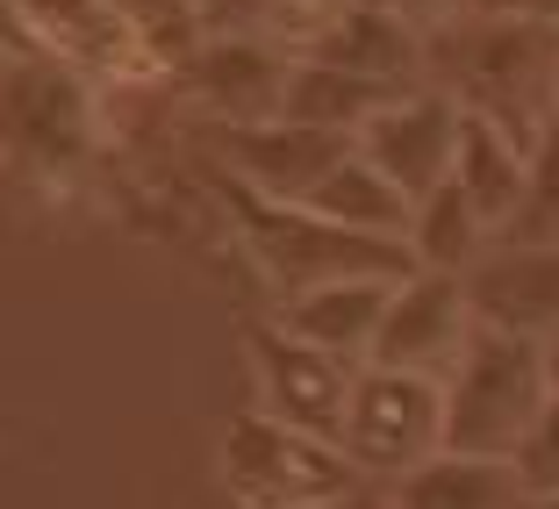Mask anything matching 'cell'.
Segmentation results:
<instances>
[{
    "instance_id": "obj_3",
    "label": "cell",
    "mask_w": 559,
    "mask_h": 509,
    "mask_svg": "<svg viewBox=\"0 0 559 509\" xmlns=\"http://www.w3.org/2000/svg\"><path fill=\"white\" fill-rule=\"evenodd\" d=\"M100 130H108L100 122V86L15 36V50H8V158H15V173L66 194L94 173Z\"/></svg>"
},
{
    "instance_id": "obj_21",
    "label": "cell",
    "mask_w": 559,
    "mask_h": 509,
    "mask_svg": "<svg viewBox=\"0 0 559 509\" xmlns=\"http://www.w3.org/2000/svg\"><path fill=\"white\" fill-rule=\"evenodd\" d=\"M516 474H524V488L538 495H559V394L545 402V416H538V430L524 438V452H516Z\"/></svg>"
},
{
    "instance_id": "obj_7",
    "label": "cell",
    "mask_w": 559,
    "mask_h": 509,
    "mask_svg": "<svg viewBox=\"0 0 559 509\" xmlns=\"http://www.w3.org/2000/svg\"><path fill=\"white\" fill-rule=\"evenodd\" d=\"M345 460L359 466L366 488L395 495L409 474H424L444 452V380L395 374V366H366L352 388V416L337 430Z\"/></svg>"
},
{
    "instance_id": "obj_14",
    "label": "cell",
    "mask_w": 559,
    "mask_h": 509,
    "mask_svg": "<svg viewBox=\"0 0 559 509\" xmlns=\"http://www.w3.org/2000/svg\"><path fill=\"white\" fill-rule=\"evenodd\" d=\"M388 301H395V280H330V287H309V295H295V301H273V316L295 330V338L323 345L330 359L373 366Z\"/></svg>"
},
{
    "instance_id": "obj_2",
    "label": "cell",
    "mask_w": 559,
    "mask_h": 509,
    "mask_svg": "<svg viewBox=\"0 0 559 509\" xmlns=\"http://www.w3.org/2000/svg\"><path fill=\"white\" fill-rule=\"evenodd\" d=\"M209 187L273 301H295L309 287H330V280H409L416 273V251L402 237H366L316 209H295V201H265L245 180H230L223 165H209Z\"/></svg>"
},
{
    "instance_id": "obj_22",
    "label": "cell",
    "mask_w": 559,
    "mask_h": 509,
    "mask_svg": "<svg viewBox=\"0 0 559 509\" xmlns=\"http://www.w3.org/2000/svg\"><path fill=\"white\" fill-rule=\"evenodd\" d=\"M215 0H136V15H144V29H201V15H209Z\"/></svg>"
},
{
    "instance_id": "obj_15",
    "label": "cell",
    "mask_w": 559,
    "mask_h": 509,
    "mask_svg": "<svg viewBox=\"0 0 559 509\" xmlns=\"http://www.w3.org/2000/svg\"><path fill=\"white\" fill-rule=\"evenodd\" d=\"M531 151L516 130L488 116H466V144H460V165H452V187L474 201V215L495 230V245L516 230V215H524V194H531Z\"/></svg>"
},
{
    "instance_id": "obj_18",
    "label": "cell",
    "mask_w": 559,
    "mask_h": 509,
    "mask_svg": "<svg viewBox=\"0 0 559 509\" xmlns=\"http://www.w3.org/2000/svg\"><path fill=\"white\" fill-rule=\"evenodd\" d=\"M301 209H316V215H330V223H345V230H366V237H402L409 245V215H416V201L402 194L388 173H380L366 151H352L337 173H330L323 187H316Z\"/></svg>"
},
{
    "instance_id": "obj_11",
    "label": "cell",
    "mask_w": 559,
    "mask_h": 509,
    "mask_svg": "<svg viewBox=\"0 0 559 509\" xmlns=\"http://www.w3.org/2000/svg\"><path fill=\"white\" fill-rule=\"evenodd\" d=\"M460 144H466V108L444 86H409L402 100H388L373 122L359 130V151L402 187L409 201L438 194L460 165Z\"/></svg>"
},
{
    "instance_id": "obj_1",
    "label": "cell",
    "mask_w": 559,
    "mask_h": 509,
    "mask_svg": "<svg viewBox=\"0 0 559 509\" xmlns=\"http://www.w3.org/2000/svg\"><path fill=\"white\" fill-rule=\"evenodd\" d=\"M424 50H430V86H444L466 116L502 122L524 144H538L559 122V29L552 22L466 8V15L424 29Z\"/></svg>"
},
{
    "instance_id": "obj_13",
    "label": "cell",
    "mask_w": 559,
    "mask_h": 509,
    "mask_svg": "<svg viewBox=\"0 0 559 509\" xmlns=\"http://www.w3.org/2000/svg\"><path fill=\"white\" fill-rule=\"evenodd\" d=\"M466 295H474V316L488 330L552 345L559 338V245H495L466 273Z\"/></svg>"
},
{
    "instance_id": "obj_5",
    "label": "cell",
    "mask_w": 559,
    "mask_h": 509,
    "mask_svg": "<svg viewBox=\"0 0 559 509\" xmlns=\"http://www.w3.org/2000/svg\"><path fill=\"white\" fill-rule=\"evenodd\" d=\"M215 481L230 495V509H323L366 495L359 466L345 460V445L309 438V430L280 424L265 410H245L215 438Z\"/></svg>"
},
{
    "instance_id": "obj_19",
    "label": "cell",
    "mask_w": 559,
    "mask_h": 509,
    "mask_svg": "<svg viewBox=\"0 0 559 509\" xmlns=\"http://www.w3.org/2000/svg\"><path fill=\"white\" fill-rule=\"evenodd\" d=\"M409 251H416V265H430V273H474V265L495 251V230L474 215V201L444 180L438 194L416 201V215H409Z\"/></svg>"
},
{
    "instance_id": "obj_25",
    "label": "cell",
    "mask_w": 559,
    "mask_h": 509,
    "mask_svg": "<svg viewBox=\"0 0 559 509\" xmlns=\"http://www.w3.org/2000/svg\"><path fill=\"white\" fill-rule=\"evenodd\" d=\"M531 509H559V495H545V502H531Z\"/></svg>"
},
{
    "instance_id": "obj_4",
    "label": "cell",
    "mask_w": 559,
    "mask_h": 509,
    "mask_svg": "<svg viewBox=\"0 0 559 509\" xmlns=\"http://www.w3.org/2000/svg\"><path fill=\"white\" fill-rule=\"evenodd\" d=\"M545 402H552L545 345L480 323L474 345H466V359L452 366V380H444V452L516 460L524 438L538 430Z\"/></svg>"
},
{
    "instance_id": "obj_10",
    "label": "cell",
    "mask_w": 559,
    "mask_h": 509,
    "mask_svg": "<svg viewBox=\"0 0 559 509\" xmlns=\"http://www.w3.org/2000/svg\"><path fill=\"white\" fill-rule=\"evenodd\" d=\"M474 295H466V273H430L416 265L409 280H395V301H388V323H380L373 366H395V374H424V380H452V366L474 345Z\"/></svg>"
},
{
    "instance_id": "obj_12",
    "label": "cell",
    "mask_w": 559,
    "mask_h": 509,
    "mask_svg": "<svg viewBox=\"0 0 559 509\" xmlns=\"http://www.w3.org/2000/svg\"><path fill=\"white\" fill-rule=\"evenodd\" d=\"M352 137H330V130H309V122L280 116V122H251V130H215L209 137V165H223L230 180H245L251 194L265 201H309L316 187L352 158Z\"/></svg>"
},
{
    "instance_id": "obj_6",
    "label": "cell",
    "mask_w": 559,
    "mask_h": 509,
    "mask_svg": "<svg viewBox=\"0 0 559 509\" xmlns=\"http://www.w3.org/2000/svg\"><path fill=\"white\" fill-rule=\"evenodd\" d=\"M165 94L194 108L215 130H251V122H280L287 116V86H295V50L273 36H245V29H201L187 50H173L165 66Z\"/></svg>"
},
{
    "instance_id": "obj_24",
    "label": "cell",
    "mask_w": 559,
    "mask_h": 509,
    "mask_svg": "<svg viewBox=\"0 0 559 509\" xmlns=\"http://www.w3.org/2000/svg\"><path fill=\"white\" fill-rule=\"evenodd\" d=\"M545 374H552V394H559V338L545 345Z\"/></svg>"
},
{
    "instance_id": "obj_9",
    "label": "cell",
    "mask_w": 559,
    "mask_h": 509,
    "mask_svg": "<svg viewBox=\"0 0 559 509\" xmlns=\"http://www.w3.org/2000/svg\"><path fill=\"white\" fill-rule=\"evenodd\" d=\"M245 352H251V410H265V416H280V424L337 445V430H345V416H352V388H359L366 366L330 359L323 345L295 338L280 316H251Z\"/></svg>"
},
{
    "instance_id": "obj_20",
    "label": "cell",
    "mask_w": 559,
    "mask_h": 509,
    "mask_svg": "<svg viewBox=\"0 0 559 509\" xmlns=\"http://www.w3.org/2000/svg\"><path fill=\"white\" fill-rule=\"evenodd\" d=\"M502 245H559V122L531 151V194H524V215H516V230Z\"/></svg>"
},
{
    "instance_id": "obj_16",
    "label": "cell",
    "mask_w": 559,
    "mask_h": 509,
    "mask_svg": "<svg viewBox=\"0 0 559 509\" xmlns=\"http://www.w3.org/2000/svg\"><path fill=\"white\" fill-rule=\"evenodd\" d=\"M395 509H531L538 495L524 488L516 460H480V452H438L424 474H409L395 495Z\"/></svg>"
},
{
    "instance_id": "obj_8",
    "label": "cell",
    "mask_w": 559,
    "mask_h": 509,
    "mask_svg": "<svg viewBox=\"0 0 559 509\" xmlns=\"http://www.w3.org/2000/svg\"><path fill=\"white\" fill-rule=\"evenodd\" d=\"M15 8V36L50 50L58 66L86 72L94 86H144L165 80L158 44H151L136 0H8Z\"/></svg>"
},
{
    "instance_id": "obj_23",
    "label": "cell",
    "mask_w": 559,
    "mask_h": 509,
    "mask_svg": "<svg viewBox=\"0 0 559 509\" xmlns=\"http://www.w3.org/2000/svg\"><path fill=\"white\" fill-rule=\"evenodd\" d=\"M323 509H395L380 488H366V495H352V502H323Z\"/></svg>"
},
{
    "instance_id": "obj_17",
    "label": "cell",
    "mask_w": 559,
    "mask_h": 509,
    "mask_svg": "<svg viewBox=\"0 0 559 509\" xmlns=\"http://www.w3.org/2000/svg\"><path fill=\"white\" fill-rule=\"evenodd\" d=\"M409 86H388V80H366V72H345V66H323V58H295V86H287V116L309 122V130H330V137H352L402 100Z\"/></svg>"
}]
</instances>
